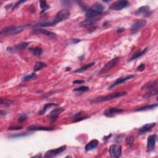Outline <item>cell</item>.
<instances>
[{"instance_id":"6da1fadb","label":"cell","mask_w":158,"mask_h":158,"mask_svg":"<svg viewBox=\"0 0 158 158\" xmlns=\"http://www.w3.org/2000/svg\"><path fill=\"white\" fill-rule=\"evenodd\" d=\"M71 15V12L69 10L66 9H63L61 10L60 11H59L56 15L55 17L53 19L49 21H45V22H40L35 24V27H53L55 26L59 22H62L64 21H66V19L69 18Z\"/></svg>"},{"instance_id":"7a4b0ae2","label":"cell","mask_w":158,"mask_h":158,"mask_svg":"<svg viewBox=\"0 0 158 158\" xmlns=\"http://www.w3.org/2000/svg\"><path fill=\"white\" fill-rule=\"evenodd\" d=\"M27 27V25H22V26H8L1 29L0 32V36L6 37L8 35H17L18 33L23 32L26 28Z\"/></svg>"},{"instance_id":"3957f363","label":"cell","mask_w":158,"mask_h":158,"mask_svg":"<svg viewBox=\"0 0 158 158\" xmlns=\"http://www.w3.org/2000/svg\"><path fill=\"white\" fill-rule=\"evenodd\" d=\"M127 95V92L125 91H120V92H116L109 94V95H107L106 96H99L95 98H93L91 100V102L92 103H102V102H105L109 100H113V99H116L122 97L123 96H125Z\"/></svg>"},{"instance_id":"277c9868","label":"cell","mask_w":158,"mask_h":158,"mask_svg":"<svg viewBox=\"0 0 158 158\" xmlns=\"http://www.w3.org/2000/svg\"><path fill=\"white\" fill-rule=\"evenodd\" d=\"M29 43L28 42H21V43H19L16 45H14L13 46H9L7 48L6 50L8 52L11 53H19L23 51L24 49L27 48L28 46Z\"/></svg>"},{"instance_id":"5b68a950","label":"cell","mask_w":158,"mask_h":158,"mask_svg":"<svg viewBox=\"0 0 158 158\" xmlns=\"http://www.w3.org/2000/svg\"><path fill=\"white\" fill-rule=\"evenodd\" d=\"M109 152L111 157H120L122 155V146L120 145H112L109 147Z\"/></svg>"},{"instance_id":"8992f818","label":"cell","mask_w":158,"mask_h":158,"mask_svg":"<svg viewBox=\"0 0 158 158\" xmlns=\"http://www.w3.org/2000/svg\"><path fill=\"white\" fill-rule=\"evenodd\" d=\"M119 61H120L119 57H116L112 59V60H111L109 62H108L103 68H101V69L100 71V73H105L108 71H109L110 69H111L114 67H115L118 64V62H119Z\"/></svg>"},{"instance_id":"52a82bcc","label":"cell","mask_w":158,"mask_h":158,"mask_svg":"<svg viewBox=\"0 0 158 158\" xmlns=\"http://www.w3.org/2000/svg\"><path fill=\"white\" fill-rule=\"evenodd\" d=\"M128 6H129L128 1H126V0H121V1H117L112 3L111 5L110 9L111 10H115V11H120V10L124 9Z\"/></svg>"},{"instance_id":"ba28073f","label":"cell","mask_w":158,"mask_h":158,"mask_svg":"<svg viewBox=\"0 0 158 158\" xmlns=\"http://www.w3.org/2000/svg\"><path fill=\"white\" fill-rule=\"evenodd\" d=\"M32 33L35 34H43L44 35L49 37L53 40H57L55 33L43 28H34L32 30Z\"/></svg>"},{"instance_id":"9c48e42d","label":"cell","mask_w":158,"mask_h":158,"mask_svg":"<svg viewBox=\"0 0 158 158\" xmlns=\"http://www.w3.org/2000/svg\"><path fill=\"white\" fill-rule=\"evenodd\" d=\"M66 150V146L64 145L62 146L59 148H56V149H53V150H50L46 151L45 155H44V157H52L56 156L59 155H60L61 153L64 152Z\"/></svg>"},{"instance_id":"30bf717a","label":"cell","mask_w":158,"mask_h":158,"mask_svg":"<svg viewBox=\"0 0 158 158\" xmlns=\"http://www.w3.org/2000/svg\"><path fill=\"white\" fill-rule=\"evenodd\" d=\"M156 140H157L156 134H153L148 137V140H147V146H146L148 152H150L154 150L156 146Z\"/></svg>"},{"instance_id":"8fae6325","label":"cell","mask_w":158,"mask_h":158,"mask_svg":"<svg viewBox=\"0 0 158 158\" xmlns=\"http://www.w3.org/2000/svg\"><path fill=\"white\" fill-rule=\"evenodd\" d=\"M64 110L65 109L62 107L54 109L53 111H51V112L49 113V114L48 115V117L49 118V121H50V122L51 123L56 122V120L58 119L59 116L60 115Z\"/></svg>"},{"instance_id":"7c38bea8","label":"cell","mask_w":158,"mask_h":158,"mask_svg":"<svg viewBox=\"0 0 158 158\" xmlns=\"http://www.w3.org/2000/svg\"><path fill=\"white\" fill-rule=\"evenodd\" d=\"M123 112V110L122 109L116 108V107H111L108 108L104 112V115L107 117H114L119 114H121Z\"/></svg>"},{"instance_id":"4fadbf2b","label":"cell","mask_w":158,"mask_h":158,"mask_svg":"<svg viewBox=\"0 0 158 158\" xmlns=\"http://www.w3.org/2000/svg\"><path fill=\"white\" fill-rule=\"evenodd\" d=\"M103 13L97 11L95 9L91 7L90 8H89L87 9V11L85 14V16L87 19H90V20H93L98 17V16H100V15H101Z\"/></svg>"},{"instance_id":"5bb4252c","label":"cell","mask_w":158,"mask_h":158,"mask_svg":"<svg viewBox=\"0 0 158 158\" xmlns=\"http://www.w3.org/2000/svg\"><path fill=\"white\" fill-rule=\"evenodd\" d=\"M135 76V75H133V74H130V75L127 76H125L124 77L119 78L112 84H111V85H110V87H109V89H112L113 88H114L115 87H116V86H117L119 85H120V84L125 83L127 81L130 80V79H132L133 78H134Z\"/></svg>"},{"instance_id":"9a60e30c","label":"cell","mask_w":158,"mask_h":158,"mask_svg":"<svg viewBox=\"0 0 158 158\" xmlns=\"http://www.w3.org/2000/svg\"><path fill=\"white\" fill-rule=\"evenodd\" d=\"M135 16H149L151 15V12L150 8L148 6H143L138 8L135 12Z\"/></svg>"},{"instance_id":"2e32d148","label":"cell","mask_w":158,"mask_h":158,"mask_svg":"<svg viewBox=\"0 0 158 158\" xmlns=\"http://www.w3.org/2000/svg\"><path fill=\"white\" fill-rule=\"evenodd\" d=\"M146 20L145 19L139 20V21H138L137 22L133 24L131 26V28H130L131 31L133 33L137 32L138 31H139L142 27H144L146 25Z\"/></svg>"},{"instance_id":"e0dca14e","label":"cell","mask_w":158,"mask_h":158,"mask_svg":"<svg viewBox=\"0 0 158 158\" xmlns=\"http://www.w3.org/2000/svg\"><path fill=\"white\" fill-rule=\"evenodd\" d=\"M79 26L80 27H86L87 29L92 30H94L96 28L95 21H94V20H90L87 19H86L85 21L80 22V24H79Z\"/></svg>"},{"instance_id":"ac0fdd59","label":"cell","mask_w":158,"mask_h":158,"mask_svg":"<svg viewBox=\"0 0 158 158\" xmlns=\"http://www.w3.org/2000/svg\"><path fill=\"white\" fill-rule=\"evenodd\" d=\"M156 125V123H146V124L140 127L138 130V134L139 135H143L145 134L146 132H150L153 128H154Z\"/></svg>"},{"instance_id":"d6986e66","label":"cell","mask_w":158,"mask_h":158,"mask_svg":"<svg viewBox=\"0 0 158 158\" xmlns=\"http://www.w3.org/2000/svg\"><path fill=\"white\" fill-rule=\"evenodd\" d=\"M27 130L30 131H51L53 130V127H43L41 125H32L27 127Z\"/></svg>"},{"instance_id":"ffe728a7","label":"cell","mask_w":158,"mask_h":158,"mask_svg":"<svg viewBox=\"0 0 158 158\" xmlns=\"http://www.w3.org/2000/svg\"><path fill=\"white\" fill-rule=\"evenodd\" d=\"M157 83H158V80L157 79H156L155 80H152L148 82V83H145L144 85H143L141 87V90H151L154 89L155 88H157Z\"/></svg>"},{"instance_id":"44dd1931","label":"cell","mask_w":158,"mask_h":158,"mask_svg":"<svg viewBox=\"0 0 158 158\" xmlns=\"http://www.w3.org/2000/svg\"><path fill=\"white\" fill-rule=\"evenodd\" d=\"M99 144V141L96 139H93L91 140L90 142H88L87 144L86 145L85 149L86 151H91L93 150L96 148Z\"/></svg>"},{"instance_id":"7402d4cb","label":"cell","mask_w":158,"mask_h":158,"mask_svg":"<svg viewBox=\"0 0 158 158\" xmlns=\"http://www.w3.org/2000/svg\"><path fill=\"white\" fill-rule=\"evenodd\" d=\"M56 106H58V105L55 103H47L46 105H44L41 109L38 112V114L40 116L43 115L49 109Z\"/></svg>"},{"instance_id":"603a6c76","label":"cell","mask_w":158,"mask_h":158,"mask_svg":"<svg viewBox=\"0 0 158 158\" xmlns=\"http://www.w3.org/2000/svg\"><path fill=\"white\" fill-rule=\"evenodd\" d=\"M28 51L33 56H40L41 54H42L43 50L40 47H35L28 48Z\"/></svg>"},{"instance_id":"cb8c5ba5","label":"cell","mask_w":158,"mask_h":158,"mask_svg":"<svg viewBox=\"0 0 158 158\" xmlns=\"http://www.w3.org/2000/svg\"><path fill=\"white\" fill-rule=\"evenodd\" d=\"M158 106L157 103L155 104H152V105H146L140 107L139 108H137L135 110L136 112H140V111H148V110H151L153 109L156 108Z\"/></svg>"},{"instance_id":"d4e9b609","label":"cell","mask_w":158,"mask_h":158,"mask_svg":"<svg viewBox=\"0 0 158 158\" xmlns=\"http://www.w3.org/2000/svg\"><path fill=\"white\" fill-rule=\"evenodd\" d=\"M90 117V116H85V115H83L82 112H78V113H76L73 116V122H80L82 120H84V119H86Z\"/></svg>"},{"instance_id":"484cf974","label":"cell","mask_w":158,"mask_h":158,"mask_svg":"<svg viewBox=\"0 0 158 158\" xmlns=\"http://www.w3.org/2000/svg\"><path fill=\"white\" fill-rule=\"evenodd\" d=\"M95 65V62H92L90 63L87 64L86 65L83 66L82 67H81L80 68H78L75 71V72L76 73H80V72H83L84 71H87L88 69H90V68H91L93 66H94Z\"/></svg>"},{"instance_id":"4316f807","label":"cell","mask_w":158,"mask_h":158,"mask_svg":"<svg viewBox=\"0 0 158 158\" xmlns=\"http://www.w3.org/2000/svg\"><path fill=\"white\" fill-rule=\"evenodd\" d=\"M148 48H146L143 49V50H142V51H137V53H135L132 56V57L130 58L129 61H132L133 60H135V59H138V58H139L143 56V55H144V54H145L146 53V52L148 51Z\"/></svg>"},{"instance_id":"83f0119b","label":"cell","mask_w":158,"mask_h":158,"mask_svg":"<svg viewBox=\"0 0 158 158\" xmlns=\"http://www.w3.org/2000/svg\"><path fill=\"white\" fill-rule=\"evenodd\" d=\"M37 78V74L35 72H33V73H32L30 74H28V75L24 76L22 78V80L23 82H28V81L35 80Z\"/></svg>"},{"instance_id":"f1b7e54d","label":"cell","mask_w":158,"mask_h":158,"mask_svg":"<svg viewBox=\"0 0 158 158\" xmlns=\"http://www.w3.org/2000/svg\"><path fill=\"white\" fill-rule=\"evenodd\" d=\"M46 64L45 63H44L41 61H38L35 63V66L33 67V71H34V72H37L40 70H41L42 69H43V67H46Z\"/></svg>"},{"instance_id":"f546056e","label":"cell","mask_w":158,"mask_h":158,"mask_svg":"<svg viewBox=\"0 0 158 158\" xmlns=\"http://www.w3.org/2000/svg\"><path fill=\"white\" fill-rule=\"evenodd\" d=\"M158 93V91H157V88H155L154 89H152V90H150V91L147 93L146 94H145V95L143 96V98H150L153 96H155V95H157Z\"/></svg>"},{"instance_id":"4dcf8cb0","label":"cell","mask_w":158,"mask_h":158,"mask_svg":"<svg viewBox=\"0 0 158 158\" xmlns=\"http://www.w3.org/2000/svg\"><path fill=\"white\" fill-rule=\"evenodd\" d=\"M91 7L102 13L103 12L104 10H105V7L103 6V5L102 4L100 3H95Z\"/></svg>"},{"instance_id":"1f68e13d","label":"cell","mask_w":158,"mask_h":158,"mask_svg":"<svg viewBox=\"0 0 158 158\" xmlns=\"http://www.w3.org/2000/svg\"><path fill=\"white\" fill-rule=\"evenodd\" d=\"M40 8L42 9V14L45 12L46 10L49 8V6L47 4L46 1H40Z\"/></svg>"},{"instance_id":"d6a6232c","label":"cell","mask_w":158,"mask_h":158,"mask_svg":"<svg viewBox=\"0 0 158 158\" xmlns=\"http://www.w3.org/2000/svg\"><path fill=\"white\" fill-rule=\"evenodd\" d=\"M90 90L88 87L87 86H81L78 88H77L76 89L73 90V92H77V93H83V92H86Z\"/></svg>"},{"instance_id":"836d02e7","label":"cell","mask_w":158,"mask_h":158,"mask_svg":"<svg viewBox=\"0 0 158 158\" xmlns=\"http://www.w3.org/2000/svg\"><path fill=\"white\" fill-rule=\"evenodd\" d=\"M29 135L28 133H18V134H16V135H9L8 137V138H21V137H24Z\"/></svg>"},{"instance_id":"e575fe53","label":"cell","mask_w":158,"mask_h":158,"mask_svg":"<svg viewBox=\"0 0 158 158\" xmlns=\"http://www.w3.org/2000/svg\"><path fill=\"white\" fill-rule=\"evenodd\" d=\"M133 141H134V137L132 136H129L126 138V140H125L126 145L128 146H130L132 145V143H133Z\"/></svg>"},{"instance_id":"d590c367","label":"cell","mask_w":158,"mask_h":158,"mask_svg":"<svg viewBox=\"0 0 158 158\" xmlns=\"http://www.w3.org/2000/svg\"><path fill=\"white\" fill-rule=\"evenodd\" d=\"M1 105H4L6 106H11L12 104V102L9 101V100H4V99L1 98Z\"/></svg>"},{"instance_id":"8d00e7d4","label":"cell","mask_w":158,"mask_h":158,"mask_svg":"<svg viewBox=\"0 0 158 158\" xmlns=\"http://www.w3.org/2000/svg\"><path fill=\"white\" fill-rule=\"evenodd\" d=\"M27 118V117L26 114H22V115H21V116H20V117L19 118L18 122H20V123L24 122L25 121H26Z\"/></svg>"},{"instance_id":"74e56055","label":"cell","mask_w":158,"mask_h":158,"mask_svg":"<svg viewBox=\"0 0 158 158\" xmlns=\"http://www.w3.org/2000/svg\"><path fill=\"white\" fill-rule=\"evenodd\" d=\"M22 128V127L21 126H11L8 127L9 130H21Z\"/></svg>"},{"instance_id":"f35d334b","label":"cell","mask_w":158,"mask_h":158,"mask_svg":"<svg viewBox=\"0 0 158 158\" xmlns=\"http://www.w3.org/2000/svg\"><path fill=\"white\" fill-rule=\"evenodd\" d=\"M145 65L143 63H141L140 64L139 66H138V67L137 68V71H140V72H142L145 70Z\"/></svg>"},{"instance_id":"ab89813d","label":"cell","mask_w":158,"mask_h":158,"mask_svg":"<svg viewBox=\"0 0 158 158\" xmlns=\"http://www.w3.org/2000/svg\"><path fill=\"white\" fill-rule=\"evenodd\" d=\"M72 83L73 84H77V85H78V84H82L83 83H85V81H84V80H76L73 81Z\"/></svg>"},{"instance_id":"60d3db41","label":"cell","mask_w":158,"mask_h":158,"mask_svg":"<svg viewBox=\"0 0 158 158\" xmlns=\"http://www.w3.org/2000/svg\"><path fill=\"white\" fill-rule=\"evenodd\" d=\"M25 2H26V1H19L18 2H17L16 4H15V5H14V8H17V6H19V5H21L22 3H25Z\"/></svg>"},{"instance_id":"b9f144b4","label":"cell","mask_w":158,"mask_h":158,"mask_svg":"<svg viewBox=\"0 0 158 158\" xmlns=\"http://www.w3.org/2000/svg\"><path fill=\"white\" fill-rule=\"evenodd\" d=\"M125 28H118L117 30H116V32H117V33H121V32H123V31H125Z\"/></svg>"},{"instance_id":"7bdbcfd3","label":"cell","mask_w":158,"mask_h":158,"mask_svg":"<svg viewBox=\"0 0 158 158\" xmlns=\"http://www.w3.org/2000/svg\"><path fill=\"white\" fill-rule=\"evenodd\" d=\"M0 114H1V116H5V115H6V112H4L3 111H1V113H0Z\"/></svg>"}]
</instances>
